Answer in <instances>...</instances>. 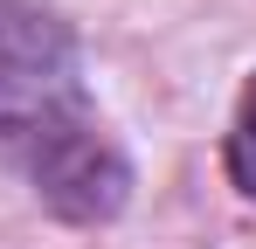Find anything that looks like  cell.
<instances>
[{"label": "cell", "mask_w": 256, "mask_h": 249, "mask_svg": "<svg viewBox=\"0 0 256 249\" xmlns=\"http://www.w3.org/2000/svg\"><path fill=\"white\" fill-rule=\"evenodd\" d=\"M0 160L62 222H111L132 166L104 132L70 28L35 0H0Z\"/></svg>", "instance_id": "cell-1"}, {"label": "cell", "mask_w": 256, "mask_h": 249, "mask_svg": "<svg viewBox=\"0 0 256 249\" xmlns=\"http://www.w3.org/2000/svg\"><path fill=\"white\" fill-rule=\"evenodd\" d=\"M228 173H236L242 194H256V76L236 104V124H228Z\"/></svg>", "instance_id": "cell-2"}]
</instances>
